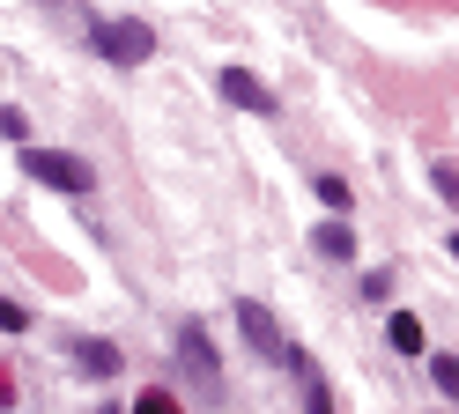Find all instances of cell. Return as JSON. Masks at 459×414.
<instances>
[{
    "mask_svg": "<svg viewBox=\"0 0 459 414\" xmlns=\"http://www.w3.org/2000/svg\"><path fill=\"white\" fill-rule=\"evenodd\" d=\"M429 377H437V384H445V400L459 392V363H452V348H445V355H429Z\"/></svg>",
    "mask_w": 459,
    "mask_h": 414,
    "instance_id": "30bf717a",
    "label": "cell"
},
{
    "mask_svg": "<svg viewBox=\"0 0 459 414\" xmlns=\"http://www.w3.org/2000/svg\"><path fill=\"white\" fill-rule=\"evenodd\" d=\"M215 89H222V97L238 104V111H274V89L252 74V67H222V74H215Z\"/></svg>",
    "mask_w": 459,
    "mask_h": 414,
    "instance_id": "277c9868",
    "label": "cell"
},
{
    "mask_svg": "<svg viewBox=\"0 0 459 414\" xmlns=\"http://www.w3.org/2000/svg\"><path fill=\"white\" fill-rule=\"evenodd\" d=\"M178 363H186V377L200 384V392L215 400V384H222V355L208 348V333H200V325H178Z\"/></svg>",
    "mask_w": 459,
    "mask_h": 414,
    "instance_id": "3957f363",
    "label": "cell"
},
{
    "mask_svg": "<svg viewBox=\"0 0 459 414\" xmlns=\"http://www.w3.org/2000/svg\"><path fill=\"white\" fill-rule=\"evenodd\" d=\"M319 200H326L333 215H341V207H349V185H341V177H319Z\"/></svg>",
    "mask_w": 459,
    "mask_h": 414,
    "instance_id": "4fadbf2b",
    "label": "cell"
},
{
    "mask_svg": "<svg viewBox=\"0 0 459 414\" xmlns=\"http://www.w3.org/2000/svg\"><path fill=\"white\" fill-rule=\"evenodd\" d=\"M74 363L90 370V377H119V363H126V355L111 348V341H74Z\"/></svg>",
    "mask_w": 459,
    "mask_h": 414,
    "instance_id": "8992f818",
    "label": "cell"
},
{
    "mask_svg": "<svg viewBox=\"0 0 459 414\" xmlns=\"http://www.w3.org/2000/svg\"><path fill=\"white\" fill-rule=\"evenodd\" d=\"M0 325H8V333H30V311H22L15 296H0Z\"/></svg>",
    "mask_w": 459,
    "mask_h": 414,
    "instance_id": "7c38bea8",
    "label": "cell"
},
{
    "mask_svg": "<svg viewBox=\"0 0 459 414\" xmlns=\"http://www.w3.org/2000/svg\"><path fill=\"white\" fill-rule=\"evenodd\" d=\"M90 45L111 59V67H141V59L156 52V30L141 15H104V22H90Z\"/></svg>",
    "mask_w": 459,
    "mask_h": 414,
    "instance_id": "6da1fadb",
    "label": "cell"
},
{
    "mask_svg": "<svg viewBox=\"0 0 459 414\" xmlns=\"http://www.w3.org/2000/svg\"><path fill=\"white\" fill-rule=\"evenodd\" d=\"M134 414H186V407H178V400H170V392H163V384H149V392H141V400H134Z\"/></svg>",
    "mask_w": 459,
    "mask_h": 414,
    "instance_id": "9c48e42d",
    "label": "cell"
},
{
    "mask_svg": "<svg viewBox=\"0 0 459 414\" xmlns=\"http://www.w3.org/2000/svg\"><path fill=\"white\" fill-rule=\"evenodd\" d=\"M393 348H400V355H415V348H422V318L393 311Z\"/></svg>",
    "mask_w": 459,
    "mask_h": 414,
    "instance_id": "ba28073f",
    "label": "cell"
},
{
    "mask_svg": "<svg viewBox=\"0 0 459 414\" xmlns=\"http://www.w3.org/2000/svg\"><path fill=\"white\" fill-rule=\"evenodd\" d=\"M8 400H15V377H8V370H0V407H8Z\"/></svg>",
    "mask_w": 459,
    "mask_h": 414,
    "instance_id": "5bb4252c",
    "label": "cell"
},
{
    "mask_svg": "<svg viewBox=\"0 0 459 414\" xmlns=\"http://www.w3.org/2000/svg\"><path fill=\"white\" fill-rule=\"evenodd\" d=\"M22 170L52 193H90V163L67 156V148H22Z\"/></svg>",
    "mask_w": 459,
    "mask_h": 414,
    "instance_id": "7a4b0ae2",
    "label": "cell"
},
{
    "mask_svg": "<svg viewBox=\"0 0 459 414\" xmlns=\"http://www.w3.org/2000/svg\"><path fill=\"white\" fill-rule=\"evenodd\" d=\"M238 325H245V341L260 348V355H290V341H281V325H274L267 304H252V296H245V304H238Z\"/></svg>",
    "mask_w": 459,
    "mask_h": 414,
    "instance_id": "5b68a950",
    "label": "cell"
},
{
    "mask_svg": "<svg viewBox=\"0 0 459 414\" xmlns=\"http://www.w3.org/2000/svg\"><path fill=\"white\" fill-rule=\"evenodd\" d=\"M0 141H30V118H22L15 104H0Z\"/></svg>",
    "mask_w": 459,
    "mask_h": 414,
    "instance_id": "8fae6325",
    "label": "cell"
},
{
    "mask_svg": "<svg viewBox=\"0 0 459 414\" xmlns=\"http://www.w3.org/2000/svg\"><path fill=\"white\" fill-rule=\"evenodd\" d=\"M319 252L326 259H356V229L349 222H319Z\"/></svg>",
    "mask_w": 459,
    "mask_h": 414,
    "instance_id": "52a82bcc",
    "label": "cell"
}]
</instances>
